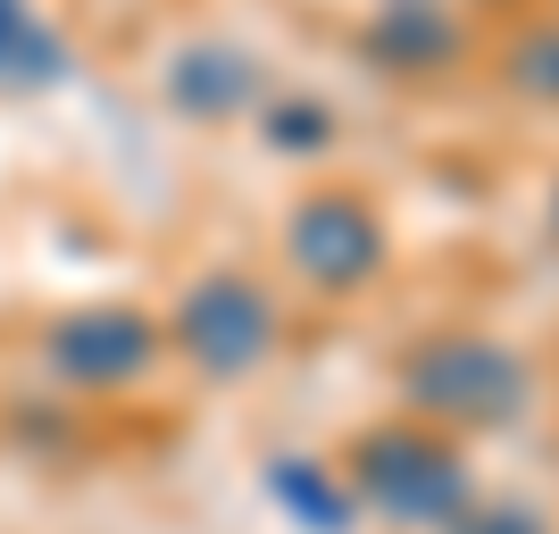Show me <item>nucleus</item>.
Instances as JSON below:
<instances>
[{
    "label": "nucleus",
    "instance_id": "nucleus-6",
    "mask_svg": "<svg viewBox=\"0 0 559 534\" xmlns=\"http://www.w3.org/2000/svg\"><path fill=\"white\" fill-rule=\"evenodd\" d=\"M368 59L384 75H443L460 59V25L443 0H384L368 17Z\"/></svg>",
    "mask_w": 559,
    "mask_h": 534
},
{
    "label": "nucleus",
    "instance_id": "nucleus-7",
    "mask_svg": "<svg viewBox=\"0 0 559 534\" xmlns=\"http://www.w3.org/2000/svg\"><path fill=\"white\" fill-rule=\"evenodd\" d=\"M251 93H259V68L242 50H185L167 68V100L185 117H234V109H251Z\"/></svg>",
    "mask_w": 559,
    "mask_h": 534
},
{
    "label": "nucleus",
    "instance_id": "nucleus-9",
    "mask_svg": "<svg viewBox=\"0 0 559 534\" xmlns=\"http://www.w3.org/2000/svg\"><path fill=\"white\" fill-rule=\"evenodd\" d=\"M501 68H510V84H518L526 100H551V109H559V17H551V25H526Z\"/></svg>",
    "mask_w": 559,
    "mask_h": 534
},
{
    "label": "nucleus",
    "instance_id": "nucleus-2",
    "mask_svg": "<svg viewBox=\"0 0 559 534\" xmlns=\"http://www.w3.org/2000/svg\"><path fill=\"white\" fill-rule=\"evenodd\" d=\"M401 401L435 426H518L535 401V368L492 334H435L401 359Z\"/></svg>",
    "mask_w": 559,
    "mask_h": 534
},
{
    "label": "nucleus",
    "instance_id": "nucleus-8",
    "mask_svg": "<svg viewBox=\"0 0 559 534\" xmlns=\"http://www.w3.org/2000/svg\"><path fill=\"white\" fill-rule=\"evenodd\" d=\"M267 485H276V501L301 518L309 534H350V493L334 485L318 460H276V467H267Z\"/></svg>",
    "mask_w": 559,
    "mask_h": 534
},
{
    "label": "nucleus",
    "instance_id": "nucleus-10",
    "mask_svg": "<svg viewBox=\"0 0 559 534\" xmlns=\"http://www.w3.org/2000/svg\"><path fill=\"white\" fill-rule=\"evenodd\" d=\"M0 75H59V43L25 17L17 0H0Z\"/></svg>",
    "mask_w": 559,
    "mask_h": 534
},
{
    "label": "nucleus",
    "instance_id": "nucleus-1",
    "mask_svg": "<svg viewBox=\"0 0 559 534\" xmlns=\"http://www.w3.org/2000/svg\"><path fill=\"white\" fill-rule=\"evenodd\" d=\"M350 493H359L376 518L418 526V534H451V526L467 518V501H476L460 442L435 435L426 418L368 426V435L350 442Z\"/></svg>",
    "mask_w": 559,
    "mask_h": 534
},
{
    "label": "nucleus",
    "instance_id": "nucleus-5",
    "mask_svg": "<svg viewBox=\"0 0 559 534\" xmlns=\"http://www.w3.org/2000/svg\"><path fill=\"white\" fill-rule=\"evenodd\" d=\"M151 359H159V325L142 318V309H84V318H68L50 334V368L68 376V384H93V393L134 384Z\"/></svg>",
    "mask_w": 559,
    "mask_h": 534
},
{
    "label": "nucleus",
    "instance_id": "nucleus-12",
    "mask_svg": "<svg viewBox=\"0 0 559 534\" xmlns=\"http://www.w3.org/2000/svg\"><path fill=\"white\" fill-rule=\"evenodd\" d=\"M451 534H543L526 510H485V518H460Z\"/></svg>",
    "mask_w": 559,
    "mask_h": 534
},
{
    "label": "nucleus",
    "instance_id": "nucleus-3",
    "mask_svg": "<svg viewBox=\"0 0 559 534\" xmlns=\"http://www.w3.org/2000/svg\"><path fill=\"white\" fill-rule=\"evenodd\" d=\"M276 334H284L276 293H267L259 276H234V268L201 276L185 301H176V318H167V343L185 351L210 384H242V376H259V368H267V351H276Z\"/></svg>",
    "mask_w": 559,
    "mask_h": 534
},
{
    "label": "nucleus",
    "instance_id": "nucleus-11",
    "mask_svg": "<svg viewBox=\"0 0 559 534\" xmlns=\"http://www.w3.org/2000/svg\"><path fill=\"white\" fill-rule=\"evenodd\" d=\"M267 142H276V151H326V142H334V117L318 109V100H284V109L267 117Z\"/></svg>",
    "mask_w": 559,
    "mask_h": 534
},
{
    "label": "nucleus",
    "instance_id": "nucleus-4",
    "mask_svg": "<svg viewBox=\"0 0 559 534\" xmlns=\"http://www.w3.org/2000/svg\"><path fill=\"white\" fill-rule=\"evenodd\" d=\"M284 259L318 293H368L384 276V217L359 192H309L301 210L284 217Z\"/></svg>",
    "mask_w": 559,
    "mask_h": 534
}]
</instances>
